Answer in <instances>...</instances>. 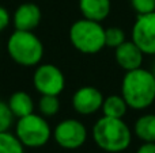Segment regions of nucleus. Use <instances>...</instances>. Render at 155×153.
Returning a JSON list of instances; mask_svg holds the SVG:
<instances>
[{
	"mask_svg": "<svg viewBox=\"0 0 155 153\" xmlns=\"http://www.w3.org/2000/svg\"><path fill=\"white\" fill-rule=\"evenodd\" d=\"M38 110L44 117H53L60 110V100L59 96L54 95H41L38 100Z\"/></svg>",
	"mask_w": 155,
	"mask_h": 153,
	"instance_id": "nucleus-16",
	"label": "nucleus"
},
{
	"mask_svg": "<svg viewBox=\"0 0 155 153\" xmlns=\"http://www.w3.org/2000/svg\"><path fill=\"white\" fill-rule=\"evenodd\" d=\"M42 18L40 7L34 3H23L15 10L12 16V23L15 30L33 31L37 29Z\"/></svg>",
	"mask_w": 155,
	"mask_h": 153,
	"instance_id": "nucleus-11",
	"label": "nucleus"
},
{
	"mask_svg": "<svg viewBox=\"0 0 155 153\" xmlns=\"http://www.w3.org/2000/svg\"><path fill=\"white\" fill-rule=\"evenodd\" d=\"M10 57L22 67H35L44 56V45L33 31L15 30L7 41Z\"/></svg>",
	"mask_w": 155,
	"mask_h": 153,
	"instance_id": "nucleus-3",
	"label": "nucleus"
},
{
	"mask_svg": "<svg viewBox=\"0 0 155 153\" xmlns=\"http://www.w3.org/2000/svg\"><path fill=\"white\" fill-rule=\"evenodd\" d=\"M0 153H25L23 145L10 132L0 133Z\"/></svg>",
	"mask_w": 155,
	"mask_h": 153,
	"instance_id": "nucleus-17",
	"label": "nucleus"
},
{
	"mask_svg": "<svg viewBox=\"0 0 155 153\" xmlns=\"http://www.w3.org/2000/svg\"><path fill=\"white\" fill-rule=\"evenodd\" d=\"M127 41L125 33L120 27H107L105 29V46L116 49Z\"/></svg>",
	"mask_w": 155,
	"mask_h": 153,
	"instance_id": "nucleus-18",
	"label": "nucleus"
},
{
	"mask_svg": "<svg viewBox=\"0 0 155 153\" xmlns=\"http://www.w3.org/2000/svg\"><path fill=\"white\" fill-rule=\"evenodd\" d=\"M91 134L95 145L107 153H121L132 142V130L123 118L102 115L94 123Z\"/></svg>",
	"mask_w": 155,
	"mask_h": 153,
	"instance_id": "nucleus-2",
	"label": "nucleus"
},
{
	"mask_svg": "<svg viewBox=\"0 0 155 153\" xmlns=\"http://www.w3.org/2000/svg\"><path fill=\"white\" fill-rule=\"evenodd\" d=\"M146 54L142 52V49L134 42V41H125L118 48L114 49V58L116 62L121 69L125 72L134 70L137 68H142L143 60Z\"/></svg>",
	"mask_w": 155,
	"mask_h": 153,
	"instance_id": "nucleus-10",
	"label": "nucleus"
},
{
	"mask_svg": "<svg viewBox=\"0 0 155 153\" xmlns=\"http://www.w3.org/2000/svg\"><path fill=\"white\" fill-rule=\"evenodd\" d=\"M131 39L146 56H155V11L136 16L132 26Z\"/></svg>",
	"mask_w": 155,
	"mask_h": 153,
	"instance_id": "nucleus-8",
	"label": "nucleus"
},
{
	"mask_svg": "<svg viewBox=\"0 0 155 153\" xmlns=\"http://www.w3.org/2000/svg\"><path fill=\"white\" fill-rule=\"evenodd\" d=\"M14 121H15V117L8 107V103L0 100V133L8 132L14 125Z\"/></svg>",
	"mask_w": 155,
	"mask_h": 153,
	"instance_id": "nucleus-19",
	"label": "nucleus"
},
{
	"mask_svg": "<svg viewBox=\"0 0 155 153\" xmlns=\"http://www.w3.org/2000/svg\"><path fill=\"white\" fill-rule=\"evenodd\" d=\"M136 153H155V142H143Z\"/></svg>",
	"mask_w": 155,
	"mask_h": 153,
	"instance_id": "nucleus-22",
	"label": "nucleus"
},
{
	"mask_svg": "<svg viewBox=\"0 0 155 153\" xmlns=\"http://www.w3.org/2000/svg\"><path fill=\"white\" fill-rule=\"evenodd\" d=\"M53 138L63 149H79L87 141V129L80 121L68 118L59 122L53 130Z\"/></svg>",
	"mask_w": 155,
	"mask_h": 153,
	"instance_id": "nucleus-7",
	"label": "nucleus"
},
{
	"mask_svg": "<svg viewBox=\"0 0 155 153\" xmlns=\"http://www.w3.org/2000/svg\"><path fill=\"white\" fill-rule=\"evenodd\" d=\"M34 88L41 95L59 96L65 87V77L59 67L53 64H38L33 75Z\"/></svg>",
	"mask_w": 155,
	"mask_h": 153,
	"instance_id": "nucleus-6",
	"label": "nucleus"
},
{
	"mask_svg": "<svg viewBox=\"0 0 155 153\" xmlns=\"http://www.w3.org/2000/svg\"><path fill=\"white\" fill-rule=\"evenodd\" d=\"M15 136L23 146L41 148L51 140L52 129L45 117L33 113L18 118L15 123Z\"/></svg>",
	"mask_w": 155,
	"mask_h": 153,
	"instance_id": "nucleus-5",
	"label": "nucleus"
},
{
	"mask_svg": "<svg viewBox=\"0 0 155 153\" xmlns=\"http://www.w3.org/2000/svg\"><path fill=\"white\" fill-rule=\"evenodd\" d=\"M79 10L83 18L102 22L109 16L112 3L110 0H79Z\"/></svg>",
	"mask_w": 155,
	"mask_h": 153,
	"instance_id": "nucleus-12",
	"label": "nucleus"
},
{
	"mask_svg": "<svg viewBox=\"0 0 155 153\" xmlns=\"http://www.w3.org/2000/svg\"><path fill=\"white\" fill-rule=\"evenodd\" d=\"M104 95L93 86H84L76 89L72 96V107L80 115H93L102 108Z\"/></svg>",
	"mask_w": 155,
	"mask_h": 153,
	"instance_id": "nucleus-9",
	"label": "nucleus"
},
{
	"mask_svg": "<svg viewBox=\"0 0 155 153\" xmlns=\"http://www.w3.org/2000/svg\"><path fill=\"white\" fill-rule=\"evenodd\" d=\"M10 24V14L4 7L0 5V33Z\"/></svg>",
	"mask_w": 155,
	"mask_h": 153,
	"instance_id": "nucleus-21",
	"label": "nucleus"
},
{
	"mask_svg": "<svg viewBox=\"0 0 155 153\" xmlns=\"http://www.w3.org/2000/svg\"><path fill=\"white\" fill-rule=\"evenodd\" d=\"M71 45L84 54H95L105 46V29L101 22L82 18L70 27Z\"/></svg>",
	"mask_w": 155,
	"mask_h": 153,
	"instance_id": "nucleus-4",
	"label": "nucleus"
},
{
	"mask_svg": "<svg viewBox=\"0 0 155 153\" xmlns=\"http://www.w3.org/2000/svg\"><path fill=\"white\" fill-rule=\"evenodd\" d=\"M8 107L12 111L15 118H22L34 113V102L33 98L25 91H16L8 99Z\"/></svg>",
	"mask_w": 155,
	"mask_h": 153,
	"instance_id": "nucleus-13",
	"label": "nucleus"
},
{
	"mask_svg": "<svg viewBox=\"0 0 155 153\" xmlns=\"http://www.w3.org/2000/svg\"><path fill=\"white\" fill-rule=\"evenodd\" d=\"M131 7L137 15H144L155 11V0H129Z\"/></svg>",
	"mask_w": 155,
	"mask_h": 153,
	"instance_id": "nucleus-20",
	"label": "nucleus"
},
{
	"mask_svg": "<svg viewBox=\"0 0 155 153\" xmlns=\"http://www.w3.org/2000/svg\"><path fill=\"white\" fill-rule=\"evenodd\" d=\"M128 105L125 99L120 95H109L104 99L102 103V114L110 118H124L128 111Z\"/></svg>",
	"mask_w": 155,
	"mask_h": 153,
	"instance_id": "nucleus-15",
	"label": "nucleus"
},
{
	"mask_svg": "<svg viewBox=\"0 0 155 153\" xmlns=\"http://www.w3.org/2000/svg\"><path fill=\"white\" fill-rule=\"evenodd\" d=\"M134 133L143 142H155V114H143L135 121Z\"/></svg>",
	"mask_w": 155,
	"mask_h": 153,
	"instance_id": "nucleus-14",
	"label": "nucleus"
},
{
	"mask_svg": "<svg viewBox=\"0 0 155 153\" xmlns=\"http://www.w3.org/2000/svg\"><path fill=\"white\" fill-rule=\"evenodd\" d=\"M151 72H153V75H154V77H155V62H154V67H153V70H151Z\"/></svg>",
	"mask_w": 155,
	"mask_h": 153,
	"instance_id": "nucleus-23",
	"label": "nucleus"
},
{
	"mask_svg": "<svg viewBox=\"0 0 155 153\" xmlns=\"http://www.w3.org/2000/svg\"><path fill=\"white\" fill-rule=\"evenodd\" d=\"M121 96L132 110H146L155 102V77L153 72L137 68L125 72L121 81Z\"/></svg>",
	"mask_w": 155,
	"mask_h": 153,
	"instance_id": "nucleus-1",
	"label": "nucleus"
}]
</instances>
